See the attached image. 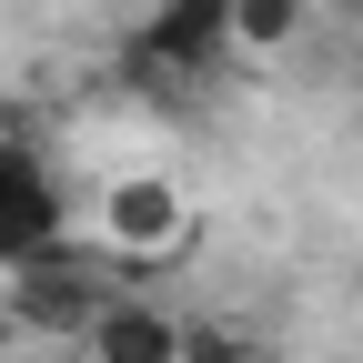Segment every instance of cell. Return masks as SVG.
Wrapping results in <instances>:
<instances>
[{
  "label": "cell",
  "instance_id": "cell-6",
  "mask_svg": "<svg viewBox=\"0 0 363 363\" xmlns=\"http://www.w3.org/2000/svg\"><path fill=\"white\" fill-rule=\"evenodd\" d=\"M313 11H323V0H233V51H252V61L293 51L313 30Z\"/></svg>",
  "mask_w": 363,
  "mask_h": 363
},
{
  "label": "cell",
  "instance_id": "cell-2",
  "mask_svg": "<svg viewBox=\"0 0 363 363\" xmlns=\"http://www.w3.org/2000/svg\"><path fill=\"white\" fill-rule=\"evenodd\" d=\"M101 242H111L121 272H162L182 242H192V202H182L162 172H121L101 192Z\"/></svg>",
  "mask_w": 363,
  "mask_h": 363
},
{
  "label": "cell",
  "instance_id": "cell-1",
  "mask_svg": "<svg viewBox=\"0 0 363 363\" xmlns=\"http://www.w3.org/2000/svg\"><path fill=\"white\" fill-rule=\"evenodd\" d=\"M111 242H40L21 272H11V313H21V323L30 333H81L91 343V323H101V313H111Z\"/></svg>",
  "mask_w": 363,
  "mask_h": 363
},
{
  "label": "cell",
  "instance_id": "cell-4",
  "mask_svg": "<svg viewBox=\"0 0 363 363\" xmlns=\"http://www.w3.org/2000/svg\"><path fill=\"white\" fill-rule=\"evenodd\" d=\"M40 242H61V192L21 131H0V272H21Z\"/></svg>",
  "mask_w": 363,
  "mask_h": 363
},
{
  "label": "cell",
  "instance_id": "cell-7",
  "mask_svg": "<svg viewBox=\"0 0 363 363\" xmlns=\"http://www.w3.org/2000/svg\"><path fill=\"white\" fill-rule=\"evenodd\" d=\"M182 363H262V343L242 323H182Z\"/></svg>",
  "mask_w": 363,
  "mask_h": 363
},
{
  "label": "cell",
  "instance_id": "cell-5",
  "mask_svg": "<svg viewBox=\"0 0 363 363\" xmlns=\"http://www.w3.org/2000/svg\"><path fill=\"white\" fill-rule=\"evenodd\" d=\"M91 363H182V313H162L142 293H111V313L91 323Z\"/></svg>",
  "mask_w": 363,
  "mask_h": 363
},
{
  "label": "cell",
  "instance_id": "cell-3",
  "mask_svg": "<svg viewBox=\"0 0 363 363\" xmlns=\"http://www.w3.org/2000/svg\"><path fill=\"white\" fill-rule=\"evenodd\" d=\"M233 51V0H152V21L131 30V61L162 81H202Z\"/></svg>",
  "mask_w": 363,
  "mask_h": 363
},
{
  "label": "cell",
  "instance_id": "cell-8",
  "mask_svg": "<svg viewBox=\"0 0 363 363\" xmlns=\"http://www.w3.org/2000/svg\"><path fill=\"white\" fill-rule=\"evenodd\" d=\"M323 11H333V21H363V0H323Z\"/></svg>",
  "mask_w": 363,
  "mask_h": 363
}]
</instances>
